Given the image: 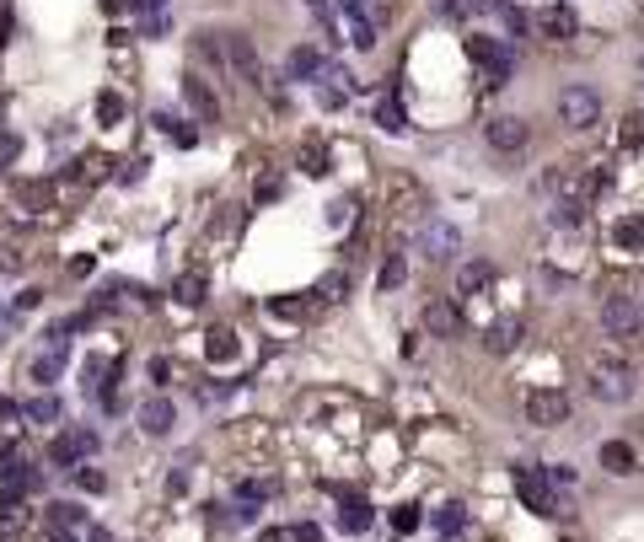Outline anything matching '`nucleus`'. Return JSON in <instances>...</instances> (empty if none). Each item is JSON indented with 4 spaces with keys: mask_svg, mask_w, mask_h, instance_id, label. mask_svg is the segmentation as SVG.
Wrapping results in <instances>:
<instances>
[{
    "mask_svg": "<svg viewBox=\"0 0 644 542\" xmlns=\"http://www.w3.org/2000/svg\"><path fill=\"white\" fill-rule=\"evenodd\" d=\"M590 398L596 403H629L634 398V370L623 360H596V370H590Z\"/></svg>",
    "mask_w": 644,
    "mask_h": 542,
    "instance_id": "nucleus-1",
    "label": "nucleus"
},
{
    "mask_svg": "<svg viewBox=\"0 0 644 542\" xmlns=\"http://www.w3.org/2000/svg\"><path fill=\"white\" fill-rule=\"evenodd\" d=\"M468 60L478 64L483 75H489V86H505V81H510V70H516L510 49H505L500 38H478V33L468 38Z\"/></svg>",
    "mask_w": 644,
    "mask_h": 542,
    "instance_id": "nucleus-2",
    "label": "nucleus"
},
{
    "mask_svg": "<svg viewBox=\"0 0 644 542\" xmlns=\"http://www.w3.org/2000/svg\"><path fill=\"white\" fill-rule=\"evenodd\" d=\"M601 328H607L618 344H634L639 328H644L639 301H629V296H607V301H601Z\"/></svg>",
    "mask_w": 644,
    "mask_h": 542,
    "instance_id": "nucleus-3",
    "label": "nucleus"
},
{
    "mask_svg": "<svg viewBox=\"0 0 644 542\" xmlns=\"http://www.w3.org/2000/svg\"><path fill=\"white\" fill-rule=\"evenodd\" d=\"M559 119L570 123V129L601 123V97H596L590 86H564V92H559Z\"/></svg>",
    "mask_w": 644,
    "mask_h": 542,
    "instance_id": "nucleus-4",
    "label": "nucleus"
},
{
    "mask_svg": "<svg viewBox=\"0 0 644 542\" xmlns=\"http://www.w3.org/2000/svg\"><path fill=\"white\" fill-rule=\"evenodd\" d=\"M92 451H97V429L75 424V429L54 435V446H49V462H54V468H81V462H86Z\"/></svg>",
    "mask_w": 644,
    "mask_h": 542,
    "instance_id": "nucleus-5",
    "label": "nucleus"
},
{
    "mask_svg": "<svg viewBox=\"0 0 644 542\" xmlns=\"http://www.w3.org/2000/svg\"><path fill=\"white\" fill-rule=\"evenodd\" d=\"M516 494L527 499V510H537V516H559V510H564V505L553 499V478L537 473V468H516Z\"/></svg>",
    "mask_w": 644,
    "mask_h": 542,
    "instance_id": "nucleus-6",
    "label": "nucleus"
},
{
    "mask_svg": "<svg viewBox=\"0 0 644 542\" xmlns=\"http://www.w3.org/2000/svg\"><path fill=\"white\" fill-rule=\"evenodd\" d=\"M570 419V398L559 392V387H537V392H527V424H537V429H553V424Z\"/></svg>",
    "mask_w": 644,
    "mask_h": 542,
    "instance_id": "nucleus-7",
    "label": "nucleus"
},
{
    "mask_svg": "<svg viewBox=\"0 0 644 542\" xmlns=\"http://www.w3.org/2000/svg\"><path fill=\"white\" fill-rule=\"evenodd\" d=\"M531 33L537 38H553V44H564V38H575L580 33V16L570 11V5H542V11H531Z\"/></svg>",
    "mask_w": 644,
    "mask_h": 542,
    "instance_id": "nucleus-8",
    "label": "nucleus"
},
{
    "mask_svg": "<svg viewBox=\"0 0 644 542\" xmlns=\"http://www.w3.org/2000/svg\"><path fill=\"white\" fill-rule=\"evenodd\" d=\"M419 241H424V252H430L435 263H451V258L462 252V232H457L451 221H435V215L424 221V232H419Z\"/></svg>",
    "mask_w": 644,
    "mask_h": 542,
    "instance_id": "nucleus-9",
    "label": "nucleus"
},
{
    "mask_svg": "<svg viewBox=\"0 0 644 542\" xmlns=\"http://www.w3.org/2000/svg\"><path fill=\"white\" fill-rule=\"evenodd\" d=\"M226 60H232V70L247 86H263V64H258V49H253L247 33H226Z\"/></svg>",
    "mask_w": 644,
    "mask_h": 542,
    "instance_id": "nucleus-10",
    "label": "nucleus"
},
{
    "mask_svg": "<svg viewBox=\"0 0 644 542\" xmlns=\"http://www.w3.org/2000/svg\"><path fill=\"white\" fill-rule=\"evenodd\" d=\"M483 134H489V145H494V151H505V156H516V151L531 140L527 119H516V113H505V119H489V129H483Z\"/></svg>",
    "mask_w": 644,
    "mask_h": 542,
    "instance_id": "nucleus-11",
    "label": "nucleus"
},
{
    "mask_svg": "<svg viewBox=\"0 0 644 542\" xmlns=\"http://www.w3.org/2000/svg\"><path fill=\"white\" fill-rule=\"evenodd\" d=\"M183 103L193 108V119H199V123H221V103H215V92H210V81H199V75H188V81H183Z\"/></svg>",
    "mask_w": 644,
    "mask_h": 542,
    "instance_id": "nucleus-12",
    "label": "nucleus"
},
{
    "mask_svg": "<svg viewBox=\"0 0 644 542\" xmlns=\"http://www.w3.org/2000/svg\"><path fill=\"white\" fill-rule=\"evenodd\" d=\"M424 333L430 339H462V311L451 301H430L424 306Z\"/></svg>",
    "mask_w": 644,
    "mask_h": 542,
    "instance_id": "nucleus-13",
    "label": "nucleus"
},
{
    "mask_svg": "<svg viewBox=\"0 0 644 542\" xmlns=\"http://www.w3.org/2000/svg\"><path fill=\"white\" fill-rule=\"evenodd\" d=\"M11 204H16V210H49V204H54V188L38 182V178H16L11 182Z\"/></svg>",
    "mask_w": 644,
    "mask_h": 542,
    "instance_id": "nucleus-14",
    "label": "nucleus"
},
{
    "mask_svg": "<svg viewBox=\"0 0 644 542\" xmlns=\"http://www.w3.org/2000/svg\"><path fill=\"white\" fill-rule=\"evenodd\" d=\"M59 376H64V339H54V333H49V355H38V360H33V381H38V387H54Z\"/></svg>",
    "mask_w": 644,
    "mask_h": 542,
    "instance_id": "nucleus-15",
    "label": "nucleus"
},
{
    "mask_svg": "<svg viewBox=\"0 0 644 542\" xmlns=\"http://www.w3.org/2000/svg\"><path fill=\"white\" fill-rule=\"evenodd\" d=\"M173 419H177V409L167 398H145V403H140V429H145V435H167Z\"/></svg>",
    "mask_w": 644,
    "mask_h": 542,
    "instance_id": "nucleus-16",
    "label": "nucleus"
},
{
    "mask_svg": "<svg viewBox=\"0 0 644 542\" xmlns=\"http://www.w3.org/2000/svg\"><path fill=\"white\" fill-rule=\"evenodd\" d=\"M489 285H494V269H489L483 258H472V263L457 269V291H462V296H478V291H489Z\"/></svg>",
    "mask_w": 644,
    "mask_h": 542,
    "instance_id": "nucleus-17",
    "label": "nucleus"
},
{
    "mask_svg": "<svg viewBox=\"0 0 644 542\" xmlns=\"http://www.w3.org/2000/svg\"><path fill=\"white\" fill-rule=\"evenodd\" d=\"M27 521H33L27 499H22V494H5V499H0V532H5V537H16Z\"/></svg>",
    "mask_w": 644,
    "mask_h": 542,
    "instance_id": "nucleus-18",
    "label": "nucleus"
},
{
    "mask_svg": "<svg viewBox=\"0 0 644 542\" xmlns=\"http://www.w3.org/2000/svg\"><path fill=\"white\" fill-rule=\"evenodd\" d=\"M516 344H521V322H494V328L483 333V350H489V355H510Z\"/></svg>",
    "mask_w": 644,
    "mask_h": 542,
    "instance_id": "nucleus-19",
    "label": "nucleus"
},
{
    "mask_svg": "<svg viewBox=\"0 0 644 542\" xmlns=\"http://www.w3.org/2000/svg\"><path fill=\"white\" fill-rule=\"evenodd\" d=\"M285 75H291V81H312V75H322V54H317V49H306V44H301V49H291Z\"/></svg>",
    "mask_w": 644,
    "mask_h": 542,
    "instance_id": "nucleus-20",
    "label": "nucleus"
},
{
    "mask_svg": "<svg viewBox=\"0 0 644 542\" xmlns=\"http://www.w3.org/2000/svg\"><path fill=\"white\" fill-rule=\"evenodd\" d=\"M601 468H607L612 478H629V473H634V451H629L623 440H607V446H601Z\"/></svg>",
    "mask_w": 644,
    "mask_h": 542,
    "instance_id": "nucleus-21",
    "label": "nucleus"
},
{
    "mask_svg": "<svg viewBox=\"0 0 644 542\" xmlns=\"http://www.w3.org/2000/svg\"><path fill=\"white\" fill-rule=\"evenodd\" d=\"M612 241L629 247V252H644V215H623V221L612 226Z\"/></svg>",
    "mask_w": 644,
    "mask_h": 542,
    "instance_id": "nucleus-22",
    "label": "nucleus"
},
{
    "mask_svg": "<svg viewBox=\"0 0 644 542\" xmlns=\"http://www.w3.org/2000/svg\"><path fill=\"white\" fill-rule=\"evenodd\" d=\"M403 280H409V263H403V252H387V258H381V269H376V285H381V291H398Z\"/></svg>",
    "mask_w": 644,
    "mask_h": 542,
    "instance_id": "nucleus-23",
    "label": "nucleus"
},
{
    "mask_svg": "<svg viewBox=\"0 0 644 542\" xmlns=\"http://www.w3.org/2000/svg\"><path fill=\"white\" fill-rule=\"evenodd\" d=\"M376 123H381L387 134H403V129H409V119H403V103H398V97H381V108H376Z\"/></svg>",
    "mask_w": 644,
    "mask_h": 542,
    "instance_id": "nucleus-24",
    "label": "nucleus"
},
{
    "mask_svg": "<svg viewBox=\"0 0 644 542\" xmlns=\"http://www.w3.org/2000/svg\"><path fill=\"white\" fill-rule=\"evenodd\" d=\"M81 521H86V510H81V505H64V499H59V505H49V527H59V532H75Z\"/></svg>",
    "mask_w": 644,
    "mask_h": 542,
    "instance_id": "nucleus-25",
    "label": "nucleus"
},
{
    "mask_svg": "<svg viewBox=\"0 0 644 542\" xmlns=\"http://www.w3.org/2000/svg\"><path fill=\"white\" fill-rule=\"evenodd\" d=\"M204 291H210L204 274H183V280H177V301H183V306H199V301H204Z\"/></svg>",
    "mask_w": 644,
    "mask_h": 542,
    "instance_id": "nucleus-26",
    "label": "nucleus"
},
{
    "mask_svg": "<svg viewBox=\"0 0 644 542\" xmlns=\"http://www.w3.org/2000/svg\"><path fill=\"white\" fill-rule=\"evenodd\" d=\"M204 350H210V360H232V355H236V333H232V328H215Z\"/></svg>",
    "mask_w": 644,
    "mask_h": 542,
    "instance_id": "nucleus-27",
    "label": "nucleus"
},
{
    "mask_svg": "<svg viewBox=\"0 0 644 542\" xmlns=\"http://www.w3.org/2000/svg\"><path fill=\"white\" fill-rule=\"evenodd\" d=\"M339 521H344L350 532H365V527H371V505H365V499H350V505L339 510Z\"/></svg>",
    "mask_w": 644,
    "mask_h": 542,
    "instance_id": "nucleus-28",
    "label": "nucleus"
},
{
    "mask_svg": "<svg viewBox=\"0 0 644 542\" xmlns=\"http://www.w3.org/2000/svg\"><path fill=\"white\" fill-rule=\"evenodd\" d=\"M317 296H322V301H344V296H350V274H328V280L317 285Z\"/></svg>",
    "mask_w": 644,
    "mask_h": 542,
    "instance_id": "nucleus-29",
    "label": "nucleus"
},
{
    "mask_svg": "<svg viewBox=\"0 0 644 542\" xmlns=\"http://www.w3.org/2000/svg\"><path fill=\"white\" fill-rule=\"evenodd\" d=\"M22 414H27V419H38V424H54L59 419V403H54V398H33Z\"/></svg>",
    "mask_w": 644,
    "mask_h": 542,
    "instance_id": "nucleus-30",
    "label": "nucleus"
},
{
    "mask_svg": "<svg viewBox=\"0 0 644 542\" xmlns=\"http://www.w3.org/2000/svg\"><path fill=\"white\" fill-rule=\"evenodd\" d=\"M97 119H103V123L124 119V97H118V92H103V97H97Z\"/></svg>",
    "mask_w": 644,
    "mask_h": 542,
    "instance_id": "nucleus-31",
    "label": "nucleus"
},
{
    "mask_svg": "<svg viewBox=\"0 0 644 542\" xmlns=\"http://www.w3.org/2000/svg\"><path fill=\"white\" fill-rule=\"evenodd\" d=\"M280 193H285L280 172H263V178H258V188H253V199H258V204H269V199H280Z\"/></svg>",
    "mask_w": 644,
    "mask_h": 542,
    "instance_id": "nucleus-32",
    "label": "nucleus"
},
{
    "mask_svg": "<svg viewBox=\"0 0 644 542\" xmlns=\"http://www.w3.org/2000/svg\"><path fill=\"white\" fill-rule=\"evenodd\" d=\"M301 167H306L312 178H322V172H328V156H322V145H306V151H301Z\"/></svg>",
    "mask_w": 644,
    "mask_h": 542,
    "instance_id": "nucleus-33",
    "label": "nucleus"
},
{
    "mask_svg": "<svg viewBox=\"0 0 644 542\" xmlns=\"http://www.w3.org/2000/svg\"><path fill=\"white\" fill-rule=\"evenodd\" d=\"M500 16H505L510 33H527V27H531V11H521V5H500Z\"/></svg>",
    "mask_w": 644,
    "mask_h": 542,
    "instance_id": "nucleus-34",
    "label": "nucleus"
},
{
    "mask_svg": "<svg viewBox=\"0 0 644 542\" xmlns=\"http://www.w3.org/2000/svg\"><path fill=\"white\" fill-rule=\"evenodd\" d=\"M199 54L210 64H226V44H215V33H199Z\"/></svg>",
    "mask_w": 644,
    "mask_h": 542,
    "instance_id": "nucleus-35",
    "label": "nucleus"
},
{
    "mask_svg": "<svg viewBox=\"0 0 644 542\" xmlns=\"http://www.w3.org/2000/svg\"><path fill=\"white\" fill-rule=\"evenodd\" d=\"M435 527H441L446 537H451V532H462V505H446V510L435 516Z\"/></svg>",
    "mask_w": 644,
    "mask_h": 542,
    "instance_id": "nucleus-36",
    "label": "nucleus"
},
{
    "mask_svg": "<svg viewBox=\"0 0 644 542\" xmlns=\"http://www.w3.org/2000/svg\"><path fill=\"white\" fill-rule=\"evenodd\" d=\"M75 483H81L86 494H103V488H108V478H103L97 468H75Z\"/></svg>",
    "mask_w": 644,
    "mask_h": 542,
    "instance_id": "nucleus-37",
    "label": "nucleus"
},
{
    "mask_svg": "<svg viewBox=\"0 0 644 542\" xmlns=\"http://www.w3.org/2000/svg\"><path fill=\"white\" fill-rule=\"evenodd\" d=\"M16 156H22V134L0 129V167H5V162H16Z\"/></svg>",
    "mask_w": 644,
    "mask_h": 542,
    "instance_id": "nucleus-38",
    "label": "nucleus"
},
{
    "mask_svg": "<svg viewBox=\"0 0 644 542\" xmlns=\"http://www.w3.org/2000/svg\"><path fill=\"white\" fill-rule=\"evenodd\" d=\"M22 263H27V258H22L16 247H0V274H22Z\"/></svg>",
    "mask_w": 644,
    "mask_h": 542,
    "instance_id": "nucleus-39",
    "label": "nucleus"
},
{
    "mask_svg": "<svg viewBox=\"0 0 644 542\" xmlns=\"http://www.w3.org/2000/svg\"><path fill=\"white\" fill-rule=\"evenodd\" d=\"M639 140H644V119L629 113V119H623V145H639Z\"/></svg>",
    "mask_w": 644,
    "mask_h": 542,
    "instance_id": "nucleus-40",
    "label": "nucleus"
},
{
    "mask_svg": "<svg viewBox=\"0 0 644 542\" xmlns=\"http://www.w3.org/2000/svg\"><path fill=\"white\" fill-rule=\"evenodd\" d=\"M392 527H398V532H413V527H419V510H413V505H403V510L392 516Z\"/></svg>",
    "mask_w": 644,
    "mask_h": 542,
    "instance_id": "nucleus-41",
    "label": "nucleus"
},
{
    "mask_svg": "<svg viewBox=\"0 0 644 542\" xmlns=\"http://www.w3.org/2000/svg\"><path fill=\"white\" fill-rule=\"evenodd\" d=\"M269 311H274V317H306V301H274Z\"/></svg>",
    "mask_w": 644,
    "mask_h": 542,
    "instance_id": "nucleus-42",
    "label": "nucleus"
},
{
    "mask_svg": "<svg viewBox=\"0 0 644 542\" xmlns=\"http://www.w3.org/2000/svg\"><path fill=\"white\" fill-rule=\"evenodd\" d=\"M44 301V291H22V296H16V306H11V311H16V317H22V311H33V306Z\"/></svg>",
    "mask_w": 644,
    "mask_h": 542,
    "instance_id": "nucleus-43",
    "label": "nucleus"
},
{
    "mask_svg": "<svg viewBox=\"0 0 644 542\" xmlns=\"http://www.w3.org/2000/svg\"><path fill=\"white\" fill-rule=\"evenodd\" d=\"M118 178H124V182H140V178H145V162H140V156H134V162H124V172H118Z\"/></svg>",
    "mask_w": 644,
    "mask_h": 542,
    "instance_id": "nucleus-44",
    "label": "nucleus"
},
{
    "mask_svg": "<svg viewBox=\"0 0 644 542\" xmlns=\"http://www.w3.org/2000/svg\"><path fill=\"white\" fill-rule=\"evenodd\" d=\"M16 333V311L11 306H0V339H11Z\"/></svg>",
    "mask_w": 644,
    "mask_h": 542,
    "instance_id": "nucleus-45",
    "label": "nucleus"
},
{
    "mask_svg": "<svg viewBox=\"0 0 644 542\" xmlns=\"http://www.w3.org/2000/svg\"><path fill=\"white\" fill-rule=\"evenodd\" d=\"M350 210H354L350 199H339V204H333V210H328V221H333V226H344V221H350Z\"/></svg>",
    "mask_w": 644,
    "mask_h": 542,
    "instance_id": "nucleus-46",
    "label": "nucleus"
},
{
    "mask_svg": "<svg viewBox=\"0 0 644 542\" xmlns=\"http://www.w3.org/2000/svg\"><path fill=\"white\" fill-rule=\"evenodd\" d=\"M258 542H295V527H274V532H263Z\"/></svg>",
    "mask_w": 644,
    "mask_h": 542,
    "instance_id": "nucleus-47",
    "label": "nucleus"
},
{
    "mask_svg": "<svg viewBox=\"0 0 644 542\" xmlns=\"http://www.w3.org/2000/svg\"><path fill=\"white\" fill-rule=\"evenodd\" d=\"M317 97H322V108H339V103H344V92H339V86H322Z\"/></svg>",
    "mask_w": 644,
    "mask_h": 542,
    "instance_id": "nucleus-48",
    "label": "nucleus"
},
{
    "mask_svg": "<svg viewBox=\"0 0 644 542\" xmlns=\"http://www.w3.org/2000/svg\"><path fill=\"white\" fill-rule=\"evenodd\" d=\"M129 5H134V11H145V16H162V5H167V0H129Z\"/></svg>",
    "mask_w": 644,
    "mask_h": 542,
    "instance_id": "nucleus-49",
    "label": "nucleus"
},
{
    "mask_svg": "<svg viewBox=\"0 0 644 542\" xmlns=\"http://www.w3.org/2000/svg\"><path fill=\"white\" fill-rule=\"evenodd\" d=\"M38 542H75V537H70V532H59V527H44V532H38Z\"/></svg>",
    "mask_w": 644,
    "mask_h": 542,
    "instance_id": "nucleus-50",
    "label": "nucleus"
},
{
    "mask_svg": "<svg viewBox=\"0 0 644 542\" xmlns=\"http://www.w3.org/2000/svg\"><path fill=\"white\" fill-rule=\"evenodd\" d=\"M103 11H108V16H118V11H129V0H103Z\"/></svg>",
    "mask_w": 644,
    "mask_h": 542,
    "instance_id": "nucleus-51",
    "label": "nucleus"
},
{
    "mask_svg": "<svg viewBox=\"0 0 644 542\" xmlns=\"http://www.w3.org/2000/svg\"><path fill=\"white\" fill-rule=\"evenodd\" d=\"M92 542H114V537H108V532H92Z\"/></svg>",
    "mask_w": 644,
    "mask_h": 542,
    "instance_id": "nucleus-52",
    "label": "nucleus"
},
{
    "mask_svg": "<svg viewBox=\"0 0 644 542\" xmlns=\"http://www.w3.org/2000/svg\"><path fill=\"white\" fill-rule=\"evenodd\" d=\"M0 113H5V97H0Z\"/></svg>",
    "mask_w": 644,
    "mask_h": 542,
    "instance_id": "nucleus-53",
    "label": "nucleus"
},
{
    "mask_svg": "<svg viewBox=\"0 0 644 542\" xmlns=\"http://www.w3.org/2000/svg\"><path fill=\"white\" fill-rule=\"evenodd\" d=\"M0 542H11V537H5V532H0Z\"/></svg>",
    "mask_w": 644,
    "mask_h": 542,
    "instance_id": "nucleus-54",
    "label": "nucleus"
},
{
    "mask_svg": "<svg viewBox=\"0 0 644 542\" xmlns=\"http://www.w3.org/2000/svg\"><path fill=\"white\" fill-rule=\"evenodd\" d=\"M639 317H644V306H639Z\"/></svg>",
    "mask_w": 644,
    "mask_h": 542,
    "instance_id": "nucleus-55",
    "label": "nucleus"
}]
</instances>
